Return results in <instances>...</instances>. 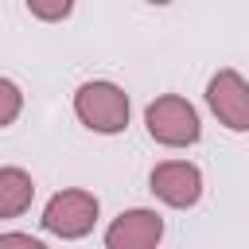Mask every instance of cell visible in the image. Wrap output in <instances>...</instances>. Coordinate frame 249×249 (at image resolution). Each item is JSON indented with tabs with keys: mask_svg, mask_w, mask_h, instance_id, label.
<instances>
[{
	"mask_svg": "<svg viewBox=\"0 0 249 249\" xmlns=\"http://www.w3.org/2000/svg\"><path fill=\"white\" fill-rule=\"evenodd\" d=\"M74 117L82 128H89L97 136H117L128 128L132 101H128L124 86H117L109 78H89L74 89Z\"/></svg>",
	"mask_w": 249,
	"mask_h": 249,
	"instance_id": "6da1fadb",
	"label": "cell"
},
{
	"mask_svg": "<svg viewBox=\"0 0 249 249\" xmlns=\"http://www.w3.org/2000/svg\"><path fill=\"white\" fill-rule=\"evenodd\" d=\"M97 218H101V202H97L93 191H86V187H62V191H54L47 198L39 226H43V233H51L58 241H82V237L93 233Z\"/></svg>",
	"mask_w": 249,
	"mask_h": 249,
	"instance_id": "7a4b0ae2",
	"label": "cell"
},
{
	"mask_svg": "<svg viewBox=\"0 0 249 249\" xmlns=\"http://www.w3.org/2000/svg\"><path fill=\"white\" fill-rule=\"evenodd\" d=\"M144 128L160 148H191L202 140V117L183 93H160L144 105Z\"/></svg>",
	"mask_w": 249,
	"mask_h": 249,
	"instance_id": "3957f363",
	"label": "cell"
},
{
	"mask_svg": "<svg viewBox=\"0 0 249 249\" xmlns=\"http://www.w3.org/2000/svg\"><path fill=\"white\" fill-rule=\"evenodd\" d=\"M206 105L218 117V124H226L230 132H249V82L241 78V70L222 66L218 74H210Z\"/></svg>",
	"mask_w": 249,
	"mask_h": 249,
	"instance_id": "277c9868",
	"label": "cell"
},
{
	"mask_svg": "<svg viewBox=\"0 0 249 249\" xmlns=\"http://www.w3.org/2000/svg\"><path fill=\"white\" fill-rule=\"evenodd\" d=\"M148 191L171 210H191L202 198V171L191 160H163V163L152 167Z\"/></svg>",
	"mask_w": 249,
	"mask_h": 249,
	"instance_id": "5b68a950",
	"label": "cell"
},
{
	"mask_svg": "<svg viewBox=\"0 0 249 249\" xmlns=\"http://www.w3.org/2000/svg\"><path fill=\"white\" fill-rule=\"evenodd\" d=\"M101 241H105V249H156L163 241V218H160V210H148V206L121 210L109 222Z\"/></svg>",
	"mask_w": 249,
	"mask_h": 249,
	"instance_id": "8992f818",
	"label": "cell"
},
{
	"mask_svg": "<svg viewBox=\"0 0 249 249\" xmlns=\"http://www.w3.org/2000/svg\"><path fill=\"white\" fill-rule=\"evenodd\" d=\"M35 202V179L23 167H0V222L27 214Z\"/></svg>",
	"mask_w": 249,
	"mask_h": 249,
	"instance_id": "52a82bcc",
	"label": "cell"
},
{
	"mask_svg": "<svg viewBox=\"0 0 249 249\" xmlns=\"http://www.w3.org/2000/svg\"><path fill=\"white\" fill-rule=\"evenodd\" d=\"M19 113H23V89H19L12 78H4V74H0V128L16 124V121H19Z\"/></svg>",
	"mask_w": 249,
	"mask_h": 249,
	"instance_id": "ba28073f",
	"label": "cell"
},
{
	"mask_svg": "<svg viewBox=\"0 0 249 249\" xmlns=\"http://www.w3.org/2000/svg\"><path fill=\"white\" fill-rule=\"evenodd\" d=\"M23 4L39 23H62L74 12V0H23Z\"/></svg>",
	"mask_w": 249,
	"mask_h": 249,
	"instance_id": "9c48e42d",
	"label": "cell"
},
{
	"mask_svg": "<svg viewBox=\"0 0 249 249\" xmlns=\"http://www.w3.org/2000/svg\"><path fill=\"white\" fill-rule=\"evenodd\" d=\"M8 245H23V249H43V237H39V233H16V230H8V233H0V249H8Z\"/></svg>",
	"mask_w": 249,
	"mask_h": 249,
	"instance_id": "30bf717a",
	"label": "cell"
},
{
	"mask_svg": "<svg viewBox=\"0 0 249 249\" xmlns=\"http://www.w3.org/2000/svg\"><path fill=\"white\" fill-rule=\"evenodd\" d=\"M148 4H156V8H167V4H171V0H148Z\"/></svg>",
	"mask_w": 249,
	"mask_h": 249,
	"instance_id": "8fae6325",
	"label": "cell"
}]
</instances>
